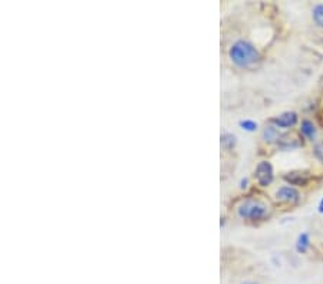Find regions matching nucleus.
I'll list each match as a JSON object with an SVG mask.
<instances>
[{"mask_svg": "<svg viewBox=\"0 0 323 284\" xmlns=\"http://www.w3.org/2000/svg\"><path fill=\"white\" fill-rule=\"evenodd\" d=\"M230 59L239 68H249L260 59V53L256 47L247 40H239L230 47Z\"/></svg>", "mask_w": 323, "mask_h": 284, "instance_id": "nucleus-1", "label": "nucleus"}, {"mask_svg": "<svg viewBox=\"0 0 323 284\" xmlns=\"http://www.w3.org/2000/svg\"><path fill=\"white\" fill-rule=\"evenodd\" d=\"M239 215L244 220H263L264 217L267 215L269 210L267 205L263 204L262 201H254V200H249V201L243 202L239 207Z\"/></svg>", "mask_w": 323, "mask_h": 284, "instance_id": "nucleus-2", "label": "nucleus"}, {"mask_svg": "<svg viewBox=\"0 0 323 284\" xmlns=\"http://www.w3.org/2000/svg\"><path fill=\"white\" fill-rule=\"evenodd\" d=\"M254 177L256 181L260 187H267L273 182L275 179V171H273V165L269 161H262L256 166L254 171Z\"/></svg>", "mask_w": 323, "mask_h": 284, "instance_id": "nucleus-3", "label": "nucleus"}, {"mask_svg": "<svg viewBox=\"0 0 323 284\" xmlns=\"http://www.w3.org/2000/svg\"><path fill=\"white\" fill-rule=\"evenodd\" d=\"M276 198L287 204H296L300 201V192L295 187L283 185L276 191Z\"/></svg>", "mask_w": 323, "mask_h": 284, "instance_id": "nucleus-4", "label": "nucleus"}, {"mask_svg": "<svg viewBox=\"0 0 323 284\" xmlns=\"http://www.w3.org/2000/svg\"><path fill=\"white\" fill-rule=\"evenodd\" d=\"M272 122L275 124L277 128H292L296 125L298 122V114L293 112V111H287V112H283L280 115H277L276 118L272 119Z\"/></svg>", "mask_w": 323, "mask_h": 284, "instance_id": "nucleus-5", "label": "nucleus"}, {"mask_svg": "<svg viewBox=\"0 0 323 284\" xmlns=\"http://www.w3.org/2000/svg\"><path fill=\"white\" fill-rule=\"evenodd\" d=\"M285 179H286L287 182H290V185H302V187H305V185H308V182H309V175H306L305 172H289L285 175Z\"/></svg>", "mask_w": 323, "mask_h": 284, "instance_id": "nucleus-6", "label": "nucleus"}, {"mask_svg": "<svg viewBox=\"0 0 323 284\" xmlns=\"http://www.w3.org/2000/svg\"><path fill=\"white\" fill-rule=\"evenodd\" d=\"M300 132H302V135L303 137H306L308 140H311L313 141L315 138H316V127H315V124L309 121V119H303L302 121V125H300Z\"/></svg>", "mask_w": 323, "mask_h": 284, "instance_id": "nucleus-7", "label": "nucleus"}, {"mask_svg": "<svg viewBox=\"0 0 323 284\" xmlns=\"http://www.w3.org/2000/svg\"><path fill=\"white\" fill-rule=\"evenodd\" d=\"M309 247H311V238H309V234H308V233H302V234L298 237V241H296V250H298L299 253H306Z\"/></svg>", "mask_w": 323, "mask_h": 284, "instance_id": "nucleus-8", "label": "nucleus"}, {"mask_svg": "<svg viewBox=\"0 0 323 284\" xmlns=\"http://www.w3.org/2000/svg\"><path fill=\"white\" fill-rule=\"evenodd\" d=\"M262 137H263V140L266 142L277 141V140H279V130H277V127H273V125L266 127Z\"/></svg>", "mask_w": 323, "mask_h": 284, "instance_id": "nucleus-9", "label": "nucleus"}, {"mask_svg": "<svg viewBox=\"0 0 323 284\" xmlns=\"http://www.w3.org/2000/svg\"><path fill=\"white\" fill-rule=\"evenodd\" d=\"M312 16H313L315 23L318 24L319 27H323V3H319V4H316L313 7Z\"/></svg>", "mask_w": 323, "mask_h": 284, "instance_id": "nucleus-10", "label": "nucleus"}, {"mask_svg": "<svg viewBox=\"0 0 323 284\" xmlns=\"http://www.w3.org/2000/svg\"><path fill=\"white\" fill-rule=\"evenodd\" d=\"M221 145L227 149L233 148L236 145V137L233 134H223L221 135Z\"/></svg>", "mask_w": 323, "mask_h": 284, "instance_id": "nucleus-11", "label": "nucleus"}, {"mask_svg": "<svg viewBox=\"0 0 323 284\" xmlns=\"http://www.w3.org/2000/svg\"><path fill=\"white\" fill-rule=\"evenodd\" d=\"M240 127H241V130L253 132V131L257 130V122H254L251 119H244V121H240Z\"/></svg>", "mask_w": 323, "mask_h": 284, "instance_id": "nucleus-12", "label": "nucleus"}, {"mask_svg": "<svg viewBox=\"0 0 323 284\" xmlns=\"http://www.w3.org/2000/svg\"><path fill=\"white\" fill-rule=\"evenodd\" d=\"M313 152H315V155H316V158H318V159H321V161L323 162V145L322 143H316V145H315V151H313Z\"/></svg>", "mask_w": 323, "mask_h": 284, "instance_id": "nucleus-13", "label": "nucleus"}, {"mask_svg": "<svg viewBox=\"0 0 323 284\" xmlns=\"http://www.w3.org/2000/svg\"><path fill=\"white\" fill-rule=\"evenodd\" d=\"M246 187H247V178L241 179V182H240V188H246Z\"/></svg>", "mask_w": 323, "mask_h": 284, "instance_id": "nucleus-14", "label": "nucleus"}, {"mask_svg": "<svg viewBox=\"0 0 323 284\" xmlns=\"http://www.w3.org/2000/svg\"><path fill=\"white\" fill-rule=\"evenodd\" d=\"M319 213L323 214V198H322V201L319 202Z\"/></svg>", "mask_w": 323, "mask_h": 284, "instance_id": "nucleus-15", "label": "nucleus"}, {"mask_svg": "<svg viewBox=\"0 0 323 284\" xmlns=\"http://www.w3.org/2000/svg\"><path fill=\"white\" fill-rule=\"evenodd\" d=\"M241 284H259V283H254V282H244V283Z\"/></svg>", "mask_w": 323, "mask_h": 284, "instance_id": "nucleus-16", "label": "nucleus"}]
</instances>
